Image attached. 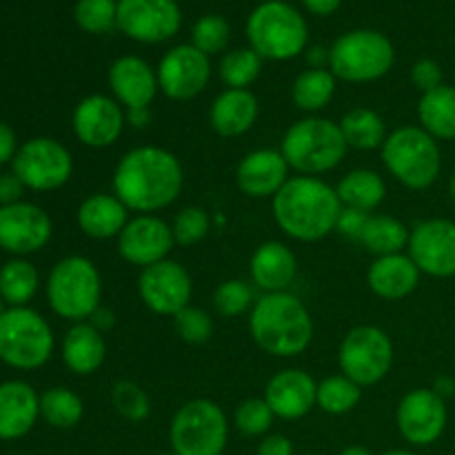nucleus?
<instances>
[{
    "instance_id": "57",
    "label": "nucleus",
    "mask_w": 455,
    "mask_h": 455,
    "mask_svg": "<svg viewBox=\"0 0 455 455\" xmlns=\"http://www.w3.org/2000/svg\"><path fill=\"white\" fill-rule=\"evenodd\" d=\"M382 455H418V453L407 451V449H391V451H387V453H382Z\"/></svg>"
},
{
    "instance_id": "17",
    "label": "nucleus",
    "mask_w": 455,
    "mask_h": 455,
    "mask_svg": "<svg viewBox=\"0 0 455 455\" xmlns=\"http://www.w3.org/2000/svg\"><path fill=\"white\" fill-rule=\"evenodd\" d=\"M116 243H118L120 258L138 269H147L156 262L167 260L172 249L176 247L172 225L164 222L158 213H136L129 218Z\"/></svg>"
},
{
    "instance_id": "31",
    "label": "nucleus",
    "mask_w": 455,
    "mask_h": 455,
    "mask_svg": "<svg viewBox=\"0 0 455 455\" xmlns=\"http://www.w3.org/2000/svg\"><path fill=\"white\" fill-rule=\"evenodd\" d=\"M420 127L435 140H455V87L443 84L418 100Z\"/></svg>"
},
{
    "instance_id": "3",
    "label": "nucleus",
    "mask_w": 455,
    "mask_h": 455,
    "mask_svg": "<svg viewBox=\"0 0 455 455\" xmlns=\"http://www.w3.org/2000/svg\"><path fill=\"white\" fill-rule=\"evenodd\" d=\"M249 331L258 349L274 358H296L314 340V318L293 293H262L249 311Z\"/></svg>"
},
{
    "instance_id": "34",
    "label": "nucleus",
    "mask_w": 455,
    "mask_h": 455,
    "mask_svg": "<svg viewBox=\"0 0 455 455\" xmlns=\"http://www.w3.org/2000/svg\"><path fill=\"white\" fill-rule=\"evenodd\" d=\"M409 235H411V229H407V225L398 218L387 216V213H371L358 243L369 253L380 258L407 251Z\"/></svg>"
},
{
    "instance_id": "40",
    "label": "nucleus",
    "mask_w": 455,
    "mask_h": 455,
    "mask_svg": "<svg viewBox=\"0 0 455 455\" xmlns=\"http://www.w3.org/2000/svg\"><path fill=\"white\" fill-rule=\"evenodd\" d=\"M111 404L116 413L127 422H145L151 413V400L147 391L133 380H116L111 387Z\"/></svg>"
},
{
    "instance_id": "52",
    "label": "nucleus",
    "mask_w": 455,
    "mask_h": 455,
    "mask_svg": "<svg viewBox=\"0 0 455 455\" xmlns=\"http://www.w3.org/2000/svg\"><path fill=\"white\" fill-rule=\"evenodd\" d=\"M87 323H92L93 327L98 329V331H109L111 327H114V323H116V315H114V311L111 309H107V307H98L96 309V314L92 315V318L87 320Z\"/></svg>"
},
{
    "instance_id": "41",
    "label": "nucleus",
    "mask_w": 455,
    "mask_h": 455,
    "mask_svg": "<svg viewBox=\"0 0 455 455\" xmlns=\"http://www.w3.org/2000/svg\"><path fill=\"white\" fill-rule=\"evenodd\" d=\"M212 302L216 314L222 318H240L253 309L256 298H253V289L244 280L231 278L218 284Z\"/></svg>"
},
{
    "instance_id": "59",
    "label": "nucleus",
    "mask_w": 455,
    "mask_h": 455,
    "mask_svg": "<svg viewBox=\"0 0 455 455\" xmlns=\"http://www.w3.org/2000/svg\"><path fill=\"white\" fill-rule=\"evenodd\" d=\"M262 3H284V0H262Z\"/></svg>"
},
{
    "instance_id": "20",
    "label": "nucleus",
    "mask_w": 455,
    "mask_h": 455,
    "mask_svg": "<svg viewBox=\"0 0 455 455\" xmlns=\"http://www.w3.org/2000/svg\"><path fill=\"white\" fill-rule=\"evenodd\" d=\"M53 222L44 209L31 203L0 207V247L16 256H29L47 247Z\"/></svg>"
},
{
    "instance_id": "11",
    "label": "nucleus",
    "mask_w": 455,
    "mask_h": 455,
    "mask_svg": "<svg viewBox=\"0 0 455 455\" xmlns=\"http://www.w3.org/2000/svg\"><path fill=\"white\" fill-rule=\"evenodd\" d=\"M394 340L376 324H358L349 329L338 349L340 373L363 389L385 380L394 369Z\"/></svg>"
},
{
    "instance_id": "6",
    "label": "nucleus",
    "mask_w": 455,
    "mask_h": 455,
    "mask_svg": "<svg viewBox=\"0 0 455 455\" xmlns=\"http://www.w3.org/2000/svg\"><path fill=\"white\" fill-rule=\"evenodd\" d=\"M47 300L53 314L69 323H87L102 300L98 267L84 256H67L53 265L47 278Z\"/></svg>"
},
{
    "instance_id": "56",
    "label": "nucleus",
    "mask_w": 455,
    "mask_h": 455,
    "mask_svg": "<svg viewBox=\"0 0 455 455\" xmlns=\"http://www.w3.org/2000/svg\"><path fill=\"white\" fill-rule=\"evenodd\" d=\"M338 455H376L369 447L364 444H351V447H345Z\"/></svg>"
},
{
    "instance_id": "24",
    "label": "nucleus",
    "mask_w": 455,
    "mask_h": 455,
    "mask_svg": "<svg viewBox=\"0 0 455 455\" xmlns=\"http://www.w3.org/2000/svg\"><path fill=\"white\" fill-rule=\"evenodd\" d=\"M251 283L262 293L289 291L298 275V258L280 240H267L253 251L249 262Z\"/></svg>"
},
{
    "instance_id": "58",
    "label": "nucleus",
    "mask_w": 455,
    "mask_h": 455,
    "mask_svg": "<svg viewBox=\"0 0 455 455\" xmlns=\"http://www.w3.org/2000/svg\"><path fill=\"white\" fill-rule=\"evenodd\" d=\"M449 196H451V198H453V203H455V172H453L451 180H449Z\"/></svg>"
},
{
    "instance_id": "47",
    "label": "nucleus",
    "mask_w": 455,
    "mask_h": 455,
    "mask_svg": "<svg viewBox=\"0 0 455 455\" xmlns=\"http://www.w3.org/2000/svg\"><path fill=\"white\" fill-rule=\"evenodd\" d=\"M369 216H371V213L360 212V209L342 207L340 216H338V222H336V234L345 235V238H349V240H360Z\"/></svg>"
},
{
    "instance_id": "61",
    "label": "nucleus",
    "mask_w": 455,
    "mask_h": 455,
    "mask_svg": "<svg viewBox=\"0 0 455 455\" xmlns=\"http://www.w3.org/2000/svg\"><path fill=\"white\" fill-rule=\"evenodd\" d=\"M302 455H318V453H302Z\"/></svg>"
},
{
    "instance_id": "36",
    "label": "nucleus",
    "mask_w": 455,
    "mask_h": 455,
    "mask_svg": "<svg viewBox=\"0 0 455 455\" xmlns=\"http://www.w3.org/2000/svg\"><path fill=\"white\" fill-rule=\"evenodd\" d=\"M40 416L53 429H74L84 416V403L67 387H53L40 395Z\"/></svg>"
},
{
    "instance_id": "50",
    "label": "nucleus",
    "mask_w": 455,
    "mask_h": 455,
    "mask_svg": "<svg viewBox=\"0 0 455 455\" xmlns=\"http://www.w3.org/2000/svg\"><path fill=\"white\" fill-rule=\"evenodd\" d=\"M18 145H16V133L9 127L7 123L0 120V164H7L16 158Z\"/></svg>"
},
{
    "instance_id": "30",
    "label": "nucleus",
    "mask_w": 455,
    "mask_h": 455,
    "mask_svg": "<svg viewBox=\"0 0 455 455\" xmlns=\"http://www.w3.org/2000/svg\"><path fill=\"white\" fill-rule=\"evenodd\" d=\"M336 194L340 198L342 207L360 209V212L371 213L380 207L387 198V182L373 169H354L345 173L336 185Z\"/></svg>"
},
{
    "instance_id": "8",
    "label": "nucleus",
    "mask_w": 455,
    "mask_h": 455,
    "mask_svg": "<svg viewBox=\"0 0 455 455\" xmlns=\"http://www.w3.org/2000/svg\"><path fill=\"white\" fill-rule=\"evenodd\" d=\"M394 62V43L373 29L347 31L329 49V69L345 83L360 84L385 78Z\"/></svg>"
},
{
    "instance_id": "27",
    "label": "nucleus",
    "mask_w": 455,
    "mask_h": 455,
    "mask_svg": "<svg viewBox=\"0 0 455 455\" xmlns=\"http://www.w3.org/2000/svg\"><path fill=\"white\" fill-rule=\"evenodd\" d=\"M260 116V102L249 89H225L209 107V124L222 138H240L251 132Z\"/></svg>"
},
{
    "instance_id": "2",
    "label": "nucleus",
    "mask_w": 455,
    "mask_h": 455,
    "mask_svg": "<svg viewBox=\"0 0 455 455\" xmlns=\"http://www.w3.org/2000/svg\"><path fill=\"white\" fill-rule=\"evenodd\" d=\"M340 212L336 187L315 176H291L271 198L275 225L298 243H318L333 234Z\"/></svg>"
},
{
    "instance_id": "23",
    "label": "nucleus",
    "mask_w": 455,
    "mask_h": 455,
    "mask_svg": "<svg viewBox=\"0 0 455 455\" xmlns=\"http://www.w3.org/2000/svg\"><path fill=\"white\" fill-rule=\"evenodd\" d=\"M109 89L124 109L151 107L158 96V74L140 56H120L109 67Z\"/></svg>"
},
{
    "instance_id": "14",
    "label": "nucleus",
    "mask_w": 455,
    "mask_h": 455,
    "mask_svg": "<svg viewBox=\"0 0 455 455\" xmlns=\"http://www.w3.org/2000/svg\"><path fill=\"white\" fill-rule=\"evenodd\" d=\"M447 404L434 389L416 387L400 398L395 407V427L411 447H429L447 429Z\"/></svg>"
},
{
    "instance_id": "54",
    "label": "nucleus",
    "mask_w": 455,
    "mask_h": 455,
    "mask_svg": "<svg viewBox=\"0 0 455 455\" xmlns=\"http://www.w3.org/2000/svg\"><path fill=\"white\" fill-rule=\"evenodd\" d=\"M307 62H309V69H329V49L311 47L307 52Z\"/></svg>"
},
{
    "instance_id": "46",
    "label": "nucleus",
    "mask_w": 455,
    "mask_h": 455,
    "mask_svg": "<svg viewBox=\"0 0 455 455\" xmlns=\"http://www.w3.org/2000/svg\"><path fill=\"white\" fill-rule=\"evenodd\" d=\"M411 83L420 93H429L434 92V89L443 87L444 74L440 62H435L434 58H420V60L411 67Z\"/></svg>"
},
{
    "instance_id": "60",
    "label": "nucleus",
    "mask_w": 455,
    "mask_h": 455,
    "mask_svg": "<svg viewBox=\"0 0 455 455\" xmlns=\"http://www.w3.org/2000/svg\"><path fill=\"white\" fill-rule=\"evenodd\" d=\"M160 455H176L173 451H167V453H160Z\"/></svg>"
},
{
    "instance_id": "10",
    "label": "nucleus",
    "mask_w": 455,
    "mask_h": 455,
    "mask_svg": "<svg viewBox=\"0 0 455 455\" xmlns=\"http://www.w3.org/2000/svg\"><path fill=\"white\" fill-rule=\"evenodd\" d=\"M53 331L47 320L29 307H9L0 314V360L31 371L52 358Z\"/></svg>"
},
{
    "instance_id": "35",
    "label": "nucleus",
    "mask_w": 455,
    "mask_h": 455,
    "mask_svg": "<svg viewBox=\"0 0 455 455\" xmlns=\"http://www.w3.org/2000/svg\"><path fill=\"white\" fill-rule=\"evenodd\" d=\"M38 271L31 262L16 258L0 269V300L9 307H27L38 291Z\"/></svg>"
},
{
    "instance_id": "5",
    "label": "nucleus",
    "mask_w": 455,
    "mask_h": 455,
    "mask_svg": "<svg viewBox=\"0 0 455 455\" xmlns=\"http://www.w3.org/2000/svg\"><path fill=\"white\" fill-rule=\"evenodd\" d=\"M380 158L389 176L411 191L434 187L443 172V151L438 140L420 124L394 129L382 145Z\"/></svg>"
},
{
    "instance_id": "21",
    "label": "nucleus",
    "mask_w": 455,
    "mask_h": 455,
    "mask_svg": "<svg viewBox=\"0 0 455 455\" xmlns=\"http://www.w3.org/2000/svg\"><path fill=\"white\" fill-rule=\"evenodd\" d=\"M262 398L280 420H300L318 404V382L302 369H283L267 382Z\"/></svg>"
},
{
    "instance_id": "55",
    "label": "nucleus",
    "mask_w": 455,
    "mask_h": 455,
    "mask_svg": "<svg viewBox=\"0 0 455 455\" xmlns=\"http://www.w3.org/2000/svg\"><path fill=\"white\" fill-rule=\"evenodd\" d=\"M431 389H434L438 395H443V398H447L449 394H453L455 382L449 380V378H438V380H435V385L431 387Z\"/></svg>"
},
{
    "instance_id": "32",
    "label": "nucleus",
    "mask_w": 455,
    "mask_h": 455,
    "mask_svg": "<svg viewBox=\"0 0 455 455\" xmlns=\"http://www.w3.org/2000/svg\"><path fill=\"white\" fill-rule=\"evenodd\" d=\"M340 132L349 149L373 151L382 149L387 136V123L376 109L369 107H354L340 118Z\"/></svg>"
},
{
    "instance_id": "26",
    "label": "nucleus",
    "mask_w": 455,
    "mask_h": 455,
    "mask_svg": "<svg viewBox=\"0 0 455 455\" xmlns=\"http://www.w3.org/2000/svg\"><path fill=\"white\" fill-rule=\"evenodd\" d=\"M40 418V395L22 380L0 385V440L25 438Z\"/></svg>"
},
{
    "instance_id": "53",
    "label": "nucleus",
    "mask_w": 455,
    "mask_h": 455,
    "mask_svg": "<svg viewBox=\"0 0 455 455\" xmlns=\"http://www.w3.org/2000/svg\"><path fill=\"white\" fill-rule=\"evenodd\" d=\"M305 7L309 9L315 16H331L338 7H340L342 0H302Z\"/></svg>"
},
{
    "instance_id": "22",
    "label": "nucleus",
    "mask_w": 455,
    "mask_h": 455,
    "mask_svg": "<svg viewBox=\"0 0 455 455\" xmlns=\"http://www.w3.org/2000/svg\"><path fill=\"white\" fill-rule=\"evenodd\" d=\"M289 178L291 169L280 149L249 151L235 167V185L247 198H274Z\"/></svg>"
},
{
    "instance_id": "39",
    "label": "nucleus",
    "mask_w": 455,
    "mask_h": 455,
    "mask_svg": "<svg viewBox=\"0 0 455 455\" xmlns=\"http://www.w3.org/2000/svg\"><path fill=\"white\" fill-rule=\"evenodd\" d=\"M74 13L78 27L87 34L102 36L118 29V3L116 0H78Z\"/></svg>"
},
{
    "instance_id": "9",
    "label": "nucleus",
    "mask_w": 455,
    "mask_h": 455,
    "mask_svg": "<svg viewBox=\"0 0 455 455\" xmlns=\"http://www.w3.org/2000/svg\"><path fill=\"white\" fill-rule=\"evenodd\" d=\"M227 443L229 420L213 400L194 398L173 413L169 444L176 455H222Z\"/></svg>"
},
{
    "instance_id": "49",
    "label": "nucleus",
    "mask_w": 455,
    "mask_h": 455,
    "mask_svg": "<svg viewBox=\"0 0 455 455\" xmlns=\"http://www.w3.org/2000/svg\"><path fill=\"white\" fill-rule=\"evenodd\" d=\"M258 455H296L291 438L283 434H267L258 444Z\"/></svg>"
},
{
    "instance_id": "42",
    "label": "nucleus",
    "mask_w": 455,
    "mask_h": 455,
    "mask_svg": "<svg viewBox=\"0 0 455 455\" xmlns=\"http://www.w3.org/2000/svg\"><path fill=\"white\" fill-rule=\"evenodd\" d=\"M274 411L265 398H247L235 407L234 427L244 438H265L274 427Z\"/></svg>"
},
{
    "instance_id": "19",
    "label": "nucleus",
    "mask_w": 455,
    "mask_h": 455,
    "mask_svg": "<svg viewBox=\"0 0 455 455\" xmlns=\"http://www.w3.org/2000/svg\"><path fill=\"white\" fill-rule=\"evenodd\" d=\"M127 120L124 107L114 100V96L92 93L76 105L71 116V129L80 145L89 149H107L114 147L123 136Z\"/></svg>"
},
{
    "instance_id": "7",
    "label": "nucleus",
    "mask_w": 455,
    "mask_h": 455,
    "mask_svg": "<svg viewBox=\"0 0 455 455\" xmlns=\"http://www.w3.org/2000/svg\"><path fill=\"white\" fill-rule=\"evenodd\" d=\"M247 38L262 60H291L307 49L309 29L291 4L262 3L249 16Z\"/></svg>"
},
{
    "instance_id": "37",
    "label": "nucleus",
    "mask_w": 455,
    "mask_h": 455,
    "mask_svg": "<svg viewBox=\"0 0 455 455\" xmlns=\"http://www.w3.org/2000/svg\"><path fill=\"white\" fill-rule=\"evenodd\" d=\"M363 400V387L355 385L345 373H333L318 382V404L320 411L329 416H347L354 411Z\"/></svg>"
},
{
    "instance_id": "48",
    "label": "nucleus",
    "mask_w": 455,
    "mask_h": 455,
    "mask_svg": "<svg viewBox=\"0 0 455 455\" xmlns=\"http://www.w3.org/2000/svg\"><path fill=\"white\" fill-rule=\"evenodd\" d=\"M27 187L22 185L20 178L16 173H4L0 176V207H7V204L22 203V194H25Z\"/></svg>"
},
{
    "instance_id": "33",
    "label": "nucleus",
    "mask_w": 455,
    "mask_h": 455,
    "mask_svg": "<svg viewBox=\"0 0 455 455\" xmlns=\"http://www.w3.org/2000/svg\"><path fill=\"white\" fill-rule=\"evenodd\" d=\"M338 78L331 69H305L291 84V100L300 111L318 116L336 98Z\"/></svg>"
},
{
    "instance_id": "1",
    "label": "nucleus",
    "mask_w": 455,
    "mask_h": 455,
    "mask_svg": "<svg viewBox=\"0 0 455 455\" xmlns=\"http://www.w3.org/2000/svg\"><path fill=\"white\" fill-rule=\"evenodd\" d=\"M185 172L176 154L164 147L142 145L118 160L111 178L114 196L136 213H158L182 194Z\"/></svg>"
},
{
    "instance_id": "12",
    "label": "nucleus",
    "mask_w": 455,
    "mask_h": 455,
    "mask_svg": "<svg viewBox=\"0 0 455 455\" xmlns=\"http://www.w3.org/2000/svg\"><path fill=\"white\" fill-rule=\"evenodd\" d=\"M12 169L27 189L53 191L69 182L74 173V158L69 149L53 138H31L18 147Z\"/></svg>"
},
{
    "instance_id": "13",
    "label": "nucleus",
    "mask_w": 455,
    "mask_h": 455,
    "mask_svg": "<svg viewBox=\"0 0 455 455\" xmlns=\"http://www.w3.org/2000/svg\"><path fill=\"white\" fill-rule=\"evenodd\" d=\"M138 296L151 314L173 318L185 307L191 305L194 283H191L189 271L180 262L167 258V260L156 262L147 269H140Z\"/></svg>"
},
{
    "instance_id": "16",
    "label": "nucleus",
    "mask_w": 455,
    "mask_h": 455,
    "mask_svg": "<svg viewBox=\"0 0 455 455\" xmlns=\"http://www.w3.org/2000/svg\"><path fill=\"white\" fill-rule=\"evenodd\" d=\"M180 25L182 13L176 0H118V29L136 43L172 40Z\"/></svg>"
},
{
    "instance_id": "15",
    "label": "nucleus",
    "mask_w": 455,
    "mask_h": 455,
    "mask_svg": "<svg viewBox=\"0 0 455 455\" xmlns=\"http://www.w3.org/2000/svg\"><path fill=\"white\" fill-rule=\"evenodd\" d=\"M158 87L169 100L187 102L198 98L212 80V60L194 44H176L158 62Z\"/></svg>"
},
{
    "instance_id": "44",
    "label": "nucleus",
    "mask_w": 455,
    "mask_h": 455,
    "mask_svg": "<svg viewBox=\"0 0 455 455\" xmlns=\"http://www.w3.org/2000/svg\"><path fill=\"white\" fill-rule=\"evenodd\" d=\"M212 227V218L203 207H182L172 220V234L178 247H194L203 243Z\"/></svg>"
},
{
    "instance_id": "28",
    "label": "nucleus",
    "mask_w": 455,
    "mask_h": 455,
    "mask_svg": "<svg viewBox=\"0 0 455 455\" xmlns=\"http://www.w3.org/2000/svg\"><path fill=\"white\" fill-rule=\"evenodd\" d=\"M62 363L76 376H93L100 371L107 358L105 333L98 331L92 323L71 324L62 338Z\"/></svg>"
},
{
    "instance_id": "43",
    "label": "nucleus",
    "mask_w": 455,
    "mask_h": 455,
    "mask_svg": "<svg viewBox=\"0 0 455 455\" xmlns=\"http://www.w3.org/2000/svg\"><path fill=\"white\" fill-rule=\"evenodd\" d=\"M231 38V27L227 18L218 16V13H207L200 18L191 29V44L204 56H216V53L225 52Z\"/></svg>"
},
{
    "instance_id": "4",
    "label": "nucleus",
    "mask_w": 455,
    "mask_h": 455,
    "mask_svg": "<svg viewBox=\"0 0 455 455\" xmlns=\"http://www.w3.org/2000/svg\"><path fill=\"white\" fill-rule=\"evenodd\" d=\"M347 147L340 124L323 116H307L284 132L280 154L298 176H323L345 160Z\"/></svg>"
},
{
    "instance_id": "38",
    "label": "nucleus",
    "mask_w": 455,
    "mask_h": 455,
    "mask_svg": "<svg viewBox=\"0 0 455 455\" xmlns=\"http://www.w3.org/2000/svg\"><path fill=\"white\" fill-rule=\"evenodd\" d=\"M262 71V58L251 47H240L225 53L218 74L227 89H249Z\"/></svg>"
},
{
    "instance_id": "25",
    "label": "nucleus",
    "mask_w": 455,
    "mask_h": 455,
    "mask_svg": "<svg viewBox=\"0 0 455 455\" xmlns=\"http://www.w3.org/2000/svg\"><path fill=\"white\" fill-rule=\"evenodd\" d=\"M422 271L407 251L380 256L367 271V284L373 296L382 300H404L418 289Z\"/></svg>"
},
{
    "instance_id": "45",
    "label": "nucleus",
    "mask_w": 455,
    "mask_h": 455,
    "mask_svg": "<svg viewBox=\"0 0 455 455\" xmlns=\"http://www.w3.org/2000/svg\"><path fill=\"white\" fill-rule=\"evenodd\" d=\"M173 327H176L180 340L187 345H204L213 336V320L209 311L194 305L185 307L180 314L173 315Z\"/></svg>"
},
{
    "instance_id": "51",
    "label": "nucleus",
    "mask_w": 455,
    "mask_h": 455,
    "mask_svg": "<svg viewBox=\"0 0 455 455\" xmlns=\"http://www.w3.org/2000/svg\"><path fill=\"white\" fill-rule=\"evenodd\" d=\"M124 120L133 129H147L151 123V107H136V109H124Z\"/></svg>"
},
{
    "instance_id": "29",
    "label": "nucleus",
    "mask_w": 455,
    "mask_h": 455,
    "mask_svg": "<svg viewBox=\"0 0 455 455\" xmlns=\"http://www.w3.org/2000/svg\"><path fill=\"white\" fill-rule=\"evenodd\" d=\"M76 222L87 238L111 240L123 234L129 222V209L114 194H92L80 203Z\"/></svg>"
},
{
    "instance_id": "18",
    "label": "nucleus",
    "mask_w": 455,
    "mask_h": 455,
    "mask_svg": "<svg viewBox=\"0 0 455 455\" xmlns=\"http://www.w3.org/2000/svg\"><path fill=\"white\" fill-rule=\"evenodd\" d=\"M407 253L425 275L453 278L455 222L447 218H429V220L418 222L409 235Z\"/></svg>"
}]
</instances>
